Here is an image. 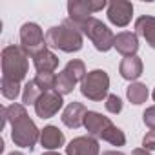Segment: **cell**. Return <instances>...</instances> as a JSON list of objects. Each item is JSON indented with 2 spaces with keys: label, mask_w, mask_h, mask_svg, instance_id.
Masks as SVG:
<instances>
[{
  "label": "cell",
  "mask_w": 155,
  "mask_h": 155,
  "mask_svg": "<svg viewBox=\"0 0 155 155\" xmlns=\"http://www.w3.org/2000/svg\"><path fill=\"white\" fill-rule=\"evenodd\" d=\"M62 106H64L62 95L57 90H49V91H44L40 95V99L37 101L35 113L40 119H51V117H55L62 110Z\"/></svg>",
  "instance_id": "obj_8"
},
{
  "label": "cell",
  "mask_w": 155,
  "mask_h": 155,
  "mask_svg": "<svg viewBox=\"0 0 155 155\" xmlns=\"http://www.w3.org/2000/svg\"><path fill=\"white\" fill-rule=\"evenodd\" d=\"M20 46L31 58L35 55L46 51L48 44H46V35H44L42 28L35 22H26L20 28Z\"/></svg>",
  "instance_id": "obj_6"
},
{
  "label": "cell",
  "mask_w": 155,
  "mask_h": 155,
  "mask_svg": "<svg viewBox=\"0 0 155 155\" xmlns=\"http://www.w3.org/2000/svg\"><path fill=\"white\" fill-rule=\"evenodd\" d=\"M46 44L48 48H55L64 53H77L84 46V37L69 18H66L60 26H53L48 29Z\"/></svg>",
  "instance_id": "obj_1"
},
{
  "label": "cell",
  "mask_w": 155,
  "mask_h": 155,
  "mask_svg": "<svg viewBox=\"0 0 155 155\" xmlns=\"http://www.w3.org/2000/svg\"><path fill=\"white\" fill-rule=\"evenodd\" d=\"M110 91V77L104 69H93L88 71L86 79L81 82V93L93 102H101L102 99H108Z\"/></svg>",
  "instance_id": "obj_4"
},
{
  "label": "cell",
  "mask_w": 155,
  "mask_h": 155,
  "mask_svg": "<svg viewBox=\"0 0 155 155\" xmlns=\"http://www.w3.org/2000/svg\"><path fill=\"white\" fill-rule=\"evenodd\" d=\"M9 155H24V153H22V151H11Z\"/></svg>",
  "instance_id": "obj_31"
},
{
  "label": "cell",
  "mask_w": 155,
  "mask_h": 155,
  "mask_svg": "<svg viewBox=\"0 0 155 155\" xmlns=\"http://www.w3.org/2000/svg\"><path fill=\"white\" fill-rule=\"evenodd\" d=\"M11 139H13L15 146L33 150L35 144L40 140V130L29 119V115H24L11 122Z\"/></svg>",
  "instance_id": "obj_5"
},
{
  "label": "cell",
  "mask_w": 155,
  "mask_h": 155,
  "mask_svg": "<svg viewBox=\"0 0 155 155\" xmlns=\"http://www.w3.org/2000/svg\"><path fill=\"white\" fill-rule=\"evenodd\" d=\"M86 113H88V110H86V106L82 104V102H77V101H73V102H69L68 106H66V110L62 111V122H64V126H68V128H71V130H77V128H81V126H84V117H86Z\"/></svg>",
  "instance_id": "obj_12"
},
{
  "label": "cell",
  "mask_w": 155,
  "mask_h": 155,
  "mask_svg": "<svg viewBox=\"0 0 155 155\" xmlns=\"http://www.w3.org/2000/svg\"><path fill=\"white\" fill-rule=\"evenodd\" d=\"M102 155H124V153L117 151V150H106V151H102Z\"/></svg>",
  "instance_id": "obj_29"
},
{
  "label": "cell",
  "mask_w": 155,
  "mask_h": 155,
  "mask_svg": "<svg viewBox=\"0 0 155 155\" xmlns=\"http://www.w3.org/2000/svg\"><path fill=\"white\" fill-rule=\"evenodd\" d=\"M66 155H101L99 140L91 135L75 137L66 146Z\"/></svg>",
  "instance_id": "obj_10"
},
{
  "label": "cell",
  "mask_w": 155,
  "mask_h": 155,
  "mask_svg": "<svg viewBox=\"0 0 155 155\" xmlns=\"http://www.w3.org/2000/svg\"><path fill=\"white\" fill-rule=\"evenodd\" d=\"M42 93L44 91L37 86L35 81H28L26 86H24V91H22V102H24V106H28V104H33L35 106Z\"/></svg>",
  "instance_id": "obj_20"
},
{
  "label": "cell",
  "mask_w": 155,
  "mask_h": 155,
  "mask_svg": "<svg viewBox=\"0 0 155 155\" xmlns=\"http://www.w3.org/2000/svg\"><path fill=\"white\" fill-rule=\"evenodd\" d=\"M151 97H153V101H155V90H153V93H151Z\"/></svg>",
  "instance_id": "obj_32"
},
{
  "label": "cell",
  "mask_w": 155,
  "mask_h": 155,
  "mask_svg": "<svg viewBox=\"0 0 155 155\" xmlns=\"http://www.w3.org/2000/svg\"><path fill=\"white\" fill-rule=\"evenodd\" d=\"M106 6H108L106 0H69L68 2V18L75 26H81L86 20H90L93 13L104 9Z\"/></svg>",
  "instance_id": "obj_7"
},
{
  "label": "cell",
  "mask_w": 155,
  "mask_h": 155,
  "mask_svg": "<svg viewBox=\"0 0 155 155\" xmlns=\"http://www.w3.org/2000/svg\"><path fill=\"white\" fill-rule=\"evenodd\" d=\"M111 126H113V122H111L108 117H104L102 113H99V111H88L86 117H84V128H86V131H88L91 137H95V139H102L104 133H106Z\"/></svg>",
  "instance_id": "obj_11"
},
{
  "label": "cell",
  "mask_w": 155,
  "mask_h": 155,
  "mask_svg": "<svg viewBox=\"0 0 155 155\" xmlns=\"http://www.w3.org/2000/svg\"><path fill=\"white\" fill-rule=\"evenodd\" d=\"M130 155H151V153L148 150H144V148H135V150H131Z\"/></svg>",
  "instance_id": "obj_28"
},
{
  "label": "cell",
  "mask_w": 155,
  "mask_h": 155,
  "mask_svg": "<svg viewBox=\"0 0 155 155\" xmlns=\"http://www.w3.org/2000/svg\"><path fill=\"white\" fill-rule=\"evenodd\" d=\"M0 90H2V95L8 101H15L20 95V82H15V81H9V79H4V77H2Z\"/></svg>",
  "instance_id": "obj_21"
},
{
  "label": "cell",
  "mask_w": 155,
  "mask_h": 155,
  "mask_svg": "<svg viewBox=\"0 0 155 155\" xmlns=\"http://www.w3.org/2000/svg\"><path fill=\"white\" fill-rule=\"evenodd\" d=\"M135 31L139 37H142L151 48H155V17L142 15L135 20Z\"/></svg>",
  "instance_id": "obj_16"
},
{
  "label": "cell",
  "mask_w": 155,
  "mask_h": 155,
  "mask_svg": "<svg viewBox=\"0 0 155 155\" xmlns=\"http://www.w3.org/2000/svg\"><path fill=\"white\" fill-rule=\"evenodd\" d=\"M58 62H60V58L49 49H46V51L33 57V66H35V69L38 73H53L58 68Z\"/></svg>",
  "instance_id": "obj_17"
},
{
  "label": "cell",
  "mask_w": 155,
  "mask_h": 155,
  "mask_svg": "<svg viewBox=\"0 0 155 155\" xmlns=\"http://www.w3.org/2000/svg\"><path fill=\"white\" fill-rule=\"evenodd\" d=\"M75 81L71 79V77L66 73V71H60L58 75H57V91L60 93V95H68V93H71L73 91V88H75Z\"/></svg>",
  "instance_id": "obj_22"
},
{
  "label": "cell",
  "mask_w": 155,
  "mask_h": 155,
  "mask_svg": "<svg viewBox=\"0 0 155 155\" xmlns=\"http://www.w3.org/2000/svg\"><path fill=\"white\" fill-rule=\"evenodd\" d=\"M42 155H62V153H58V151H44Z\"/></svg>",
  "instance_id": "obj_30"
},
{
  "label": "cell",
  "mask_w": 155,
  "mask_h": 155,
  "mask_svg": "<svg viewBox=\"0 0 155 155\" xmlns=\"http://www.w3.org/2000/svg\"><path fill=\"white\" fill-rule=\"evenodd\" d=\"M133 17V4L128 0H111L108 4V20L117 28H126Z\"/></svg>",
  "instance_id": "obj_9"
},
{
  "label": "cell",
  "mask_w": 155,
  "mask_h": 155,
  "mask_svg": "<svg viewBox=\"0 0 155 155\" xmlns=\"http://www.w3.org/2000/svg\"><path fill=\"white\" fill-rule=\"evenodd\" d=\"M64 142H66L64 133L57 126L49 124V126H44V130H40V144L48 151H55L57 148L64 146Z\"/></svg>",
  "instance_id": "obj_14"
},
{
  "label": "cell",
  "mask_w": 155,
  "mask_h": 155,
  "mask_svg": "<svg viewBox=\"0 0 155 155\" xmlns=\"http://www.w3.org/2000/svg\"><path fill=\"white\" fill-rule=\"evenodd\" d=\"M104 106H106V110H108L110 113H113V115H117V113L122 111V101H120V97H117V95H113V93L108 95Z\"/></svg>",
  "instance_id": "obj_25"
},
{
  "label": "cell",
  "mask_w": 155,
  "mask_h": 155,
  "mask_svg": "<svg viewBox=\"0 0 155 155\" xmlns=\"http://www.w3.org/2000/svg\"><path fill=\"white\" fill-rule=\"evenodd\" d=\"M142 148H144V150H148V151L155 150V130L148 131V133L142 137Z\"/></svg>",
  "instance_id": "obj_27"
},
{
  "label": "cell",
  "mask_w": 155,
  "mask_h": 155,
  "mask_svg": "<svg viewBox=\"0 0 155 155\" xmlns=\"http://www.w3.org/2000/svg\"><path fill=\"white\" fill-rule=\"evenodd\" d=\"M64 71H66V73L71 77V79H73L75 82H82V81L86 79V75H88L84 62H82V60H79V58H73V60H69V62L66 64Z\"/></svg>",
  "instance_id": "obj_19"
},
{
  "label": "cell",
  "mask_w": 155,
  "mask_h": 155,
  "mask_svg": "<svg viewBox=\"0 0 155 155\" xmlns=\"http://www.w3.org/2000/svg\"><path fill=\"white\" fill-rule=\"evenodd\" d=\"M142 69H144L142 60L137 55L135 57H124L120 60V66H119V73L126 81H137L142 75Z\"/></svg>",
  "instance_id": "obj_15"
},
{
  "label": "cell",
  "mask_w": 155,
  "mask_h": 155,
  "mask_svg": "<svg viewBox=\"0 0 155 155\" xmlns=\"http://www.w3.org/2000/svg\"><path fill=\"white\" fill-rule=\"evenodd\" d=\"M142 120L150 130H155V106L146 108V111L142 113Z\"/></svg>",
  "instance_id": "obj_26"
},
{
  "label": "cell",
  "mask_w": 155,
  "mask_h": 155,
  "mask_svg": "<svg viewBox=\"0 0 155 155\" xmlns=\"http://www.w3.org/2000/svg\"><path fill=\"white\" fill-rule=\"evenodd\" d=\"M115 49L122 57H135V53L139 51V37H137V33H130V31L117 33L115 35Z\"/></svg>",
  "instance_id": "obj_13"
},
{
  "label": "cell",
  "mask_w": 155,
  "mask_h": 155,
  "mask_svg": "<svg viewBox=\"0 0 155 155\" xmlns=\"http://www.w3.org/2000/svg\"><path fill=\"white\" fill-rule=\"evenodd\" d=\"M73 26H75V24H73ZM75 28L93 42V46H95L97 51L106 53V51H110L111 48H115V35L111 33V29H110L106 24H102V22H101L99 18H95V17H91V18L86 20L84 24L75 26Z\"/></svg>",
  "instance_id": "obj_3"
},
{
  "label": "cell",
  "mask_w": 155,
  "mask_h": 155,
  "mask_svg": "<svg viewBox=\"0 0 155 155\" xmlns=\"http://www.w3.org/2000/svg\"><path fill=\"white\" fill-rule=\"evenodd\" d=\"M37 82V86L42 91H49L57 88V75L55 73H37V77L33 79Z\"/></svg>",
  "instance_id": "obj_23"
},
{
  "label": "cell",
  "mask_w": 155,
  "mask_h": 155,
  "mask_svg": "<svg viewBox=\"0 0 155 155\" xmlns=\"http://www.w3.org/2000/svg\"><path fill=\"white\" fill-rule=\"evenodd\" d=\"M28 53L24 51L22 46H6L2 49V77L15 82H20L26 79L28 69H29V60Z\"/></svg>",
  "instance_id": "obj_2"
},
{
  "label": "cell",
  "mask_w": 155,
  "mask_h": 155,
  "mask_svg": "<svg viewBox=\"0 0 155 155\" xmlns=\"http://www.w3.org/2000/svg\"><path fill=\"white\" fill-rule=\"evenodd\" d=\"M148 88L142 84V82H131L128 88H126V97L131 104L139 106V104H144L148 101Z\"/></svg>",
  "instance_id": "obj_18"
},
{
  "label": "cell",
  "mask_w": 155,
  "mask_h": 155,
  "mask_svg": "<svg viewBox=\"0 0 155 155\" xmlns=\"http://www.w3.org/2000/svg\"><path fill=\"white\" fill-rule=\"evenodd\" d=\"M102 140L110 142L111 146H124V144H126V135H124V131H122L120 128H117V126L113 124V126L104 133Z\"/></svg>",
  "instance_id": "obj_24"
}]
</instances>
